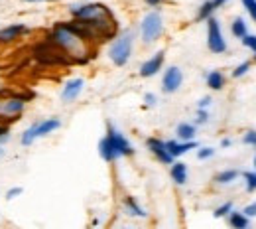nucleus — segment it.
I'll use <instances>...</instances> for the list:
<instances>
[{
    "label": "nucleus",
    "instance_id": "obj_1",
    "mask_svg": "<svg viewBox=\"0 0 256 229\" xmlns=\"http://www.w3.org/2000/svg\"><path fill=\"white\" fill-rule=\"evenodd\" d=\"M71 14L75 16V22H79L91 38H110L114 34V18L110 10L102 4L71 6Z\"/></svg>",
    "mask_w": 256,
    "mask_h": 229
},
{
    "label": "nucleus",
    "instance_id": "obj_2",
    "mask_svg": "<svg viewBox=\"0 0 256 229\" xmlns=\"http://www.w3.org/2000/svg\"><path fill=\"white\" fill-rule=\"evenodd\" d=\"M132 44H134V34L132 32H124L112 42V46L108 50V58L114 66H126L130 56H132Z\"/></svg>",
    "mask_w": 256,
    "mask_h": 229
},
{
    "label": "nucleus",
    "instance_id": "obj_3",
    "mask_svg": "<svg viewBox=\"0 0 256 229\" xmlns=\"http://www.w3.org/2000/svg\"><path fill=\"white\" fill-rule=\"evenodd\" d=\"M60 127H62V121H60L58 117L44 119V121H40V123H34L32 127H28L26 131L22 132L20 142H22L24 146H30V144H34L36 138H40V136H48V134H52L54 131H58Z\"/></svg>",
    "mask_w": 256,
    "mask_h": 229
},
{
    "label": "nucleus",
    "instance_id": "obj_4",
    "mask_svg": "<svg viewBox=\"0 0 256 229\" xmlns=\"http://www.w3.org/2000/svg\"><path fill=\"white\" fill-rule=\"evenodd\" d=\"M164 32V20H162L160 12H148L140 24V34H142V40L144 44H152L156 42Z\"/></svg>",
    "mask_w": 256,
    "mask_h": 229
},
{
    "label": "nucleus",
    "instance_id": "obj_5",
    "mask_svg": "<svg viewBox=\"0 0 256 229\" xmlns=\"http://www.w3.org/2000/svg\"><path fill=\"white\" fill-rule=\"evenodd\" d=\"M26 111V99L22 97H8L0 99V123L6 125L8 121H18L22 113Z\"/></svg>",
    "mask_w": 256,
    "mask_h": 229
},
{
    "label": "nucleus",
    "instance_id": "obj_6",
    "mask_svg": "<svg viewBox=\"0 0 256 229\" xmlns=\"http://www.w3.org/2000/svg\"><path fill=\"white\" fill-rule=\"evenodd\" d=\"M207 46L213 54H224L226 52V42H224L223 32H221V26L213 16L207 20Z\"/></svg>",
    "mask_w": 256,
    "mask_h": 229
},
{
    "label": "nucleus",
    "instance_id": "obj_7",
    "mask_svg": "<svg viewBox=\"0 0 256 229\" xmlns=\"http://www.w3.org/2000/svg\"><path fill=\"white\" fill-rule=\"evenodd\" d=\"M106 138H108V142L112 144V148L116 150L118 158H120V156H130V154L134 152V148H132V144L128 142L126 136L118 131V129H114L112 125L106 127Z\"/></svg>",
    "mask_w": 256,
    "mask_h": 229
},
{
    "label": "nucleus",
    "instance_id": "obj_8",
    "mask_svg": "<svg viewBox=\"0 0 256 229\" xmlns=\"http://www.w3.org/2000/svg\"><path fill=\"white\" fill-rule=\"evenodd\" d=\"M182 83H184L182 69L176 66L168 67L166 73H164V77H162V89H164V93H176L182 87Z\"/></svg>",
    "mask_w": 256,
    "mask_h": 229
},
{
    "label": "nucleus",
    "instance_id": "obj_9",
    "mask_svg": "<svg viewBox=\"0 0 256 229\" xmlns=\"http://www.w3.org/2000/svg\"><path fill=\"white\" fill-rule=\"evenodd\" d=\"M146 144H148V148H150V152L160 160L162 164H174V156L168 152V148H166V142L160 140V138H148L146 140Z\"/></svg>",
    "mask_w": 256,
    "mask_h": 229
},
{
    "label": "nucleus",
    "instance_id": "obj_10",
    "mask_svg": "<svg viewBox=\"0 0 256 229\" xmlns=\"http://www.w3.org/2000/svg\"><path fill=\"white\" fill-rule=\"evenodd\" d=\"M24 34H28L26 24H10L6 28H0V44H10L16 42L18 38H22Z\"/></svg>",
    "mask_w": 256,
    "mask_h": 229
},
{
    "label": "nucleus",
    "instance_id": "obj_11",
    "mask_svg": "<svg viewBox=\"0 0 256 229\" xmlns=\"http://www.w3.org/2000/svg\"><path fill=\"white\" fill-rule=\"evenodd\" d=\"M164 56H166L164 52H158V54H154L148 62H144L142 67H140V75H142V77H152V75H156L162 69V66H164Z\"/></svg>",
    "mask_w": 256,
    "mask_h": 229
},
{
    "label": "nucleus",
    "instance_id": "obj_12",
    "mask_svg": "<svg viewBox=\"0 0 256 229\" xmlns=\"http://www.w3.org/2000/svg\"><path fill=\"white\" fill-rule=\"evenodd\" d=\"M83 85H85V81H83L81 77L67 81V83H65V87H64V91H62V99H64L65 103H71V101H75V99L81 95V91H83Z\"/></svg>",
    "mask_w": 256,
    "mask_h": 229
},
{
    "label": "nucleus",
    "instance_id": "obj_13",
    "mask_svg": "<svg viewBox=\"0 0 256 229\" xmlns=\"http://www.w3.org/2000/svg\"><path fill=\"white\" fill-rule=\"evenodd\" d=\"M197 146V142L195 140H190V142H180V140H168L166 142V148H168V152L174 156V158H178V156H182V154H186V152H190Z\"/></svg>",
    "mask_w": 256,
    "mask_h": 229
},
{
    "label": "nucleus",
    "instance_id": "obj_14",
    "mask_svg": "<svg viewBox=\"0 0 256 229\" xmlns=\"http://www.w3.org/2000/svg\"><path fill=\"white\" fill-rule=\"evenodd\" d=\"M172 180L176 182V184H180V186H184L186 182H188V164L184 162H174L172 164Z\"/></svg>",
    "mask_w": 256,
    "mask_h": 229
},
{
    "label": "nucleus",
    "instance_id": "obj_15",
    "mask_svg": "<svg viewBox=\"0 0 256 229\" xmlns=\"http://www.w3.org/2000/svg\"><path fill=\"white\" fill-rule=\"evenodd\" d=\"M98 152H100V156H102V160H106V162H114L116 158H118V154H116V150L112 148V144L108 142V138L104 136L100 142H98Z\"/></svg>",
    "mask_w": 256,
    "mask_h": 229
},
{
    "label": "nucleus",
    "instance_id": "obj_16",
    "mask_svg": "<svg viewBox=\"0 0 256 229\" xmlns=\"http://www.w3.org/2000/svg\"><path fill=\"white\" fill-rule=\"evenodd\" d=\"M228 223L232 229H248V217L242 211H230L228 213Z\"/></svg>",
    "mask_w": 256,
    "mask_h": 229
},
{
    "label": "nucleus",
    "instance_id": "obj_17",
    "mask_svg": "<svg viewBox=\"0 0 256 229\" xmlns=\"http://www.w3.org/2000/svg\"><path fill=\"white\" fill-rule=\"evenodd\" d=\"M124 209L128 211V215H136V217H146V211L144 207L134 199L132 196L124 197Z\"/></svg>",
    "mask_w": 256,
    "mask_h": 229
},
{
    "label": "nucleus",
    "instance_id": "obj_18",
    "mask_svg": "<svg viewBox=\"0 0 256 229\" xmlns=\"http://www.w3.org/2000/svg\"><path fill=\"white\" fill-rule=\"evenodd\" d=\"M176 134H178V138H180L182 142H190V140H193V138H195V125L182 123V125L178 127Z\"/></svg>",
    "mask_w": 256,
    "mask_h": 229
},
{
    "label": "nucleus",
    "instance_id": "obj_19",
    "mask_svg": "<svg viewBox=\"0 0 256 229\" xmlns=\"http://www.w3.org/2000/svg\"><path fill=\"white\" fill-rule=\"evenodd\" d=\"M207 85H209L213 91L223 89V85H224L223 73H221V71H209V75H207Z\"/></svg>",
    "mask_w": 256,
    "mask_h": 229
},
{
    "label": "nucleus",
    "instance_id": "obj_20",
    "mask_svg": "<svg viewBox=\"0 0 256 229\" xmlns=\"http://www.w3.org/2000/svg\"><path fill=\"white\" fill-rule=\"evenodd\" d=\"M215 10H217V8H215L213 0L203 2V4H201V8H199V12H197V20H209V18H211V14H213Z\"/></svg>",
    "mask_w": 256,
    "mask_h": 229
},
{
    "label": "nucleus",
    "instance_id": "obj_21",
    "mask_svg": "<svg viewBox=\"0 0 256 229\" xmlns=\"http://www.w3.org/2000/svg\"><path fill=\"white\" fill-rule=\"evenodd\" d=\"M238 178V172L236 170H223V172H219L217 176H215V182L217 184H230V182H234Z\"/></svg>",
    "mask_w": 256,
    "mask_h": 229
},
{
    "label": "nucleus",
    "instance_id": "obj_22",
    "mask_svg": "<svg viewBox=\"0 0 256 229\" xmlns=\"http://www.w3.org/2000/svg\"><path fill=\"white\" fill-rule=\"evenodd\" d=\"M230 32L234 38H244L246 36V22L242 20V18H236L234 22H232V26H230Z\"/></svg>",
    "mask_w": 256,
    "mask_h": 229
},
{
    "label": "nucleus",
    "instance_id": "obj_23",
    "mask_svg": "<svg viewBox=\"0 0 256 229\" xmlns=\"http://www.w3.org/2000/svg\"><path fill=\"white\" fill-rule=\"evenodd\" d=\"M230 211H232V203H230V201H226V203L219 205V207L213 211V215H215V217H224V215H228Z\"/></svg>",
    "mask_w": 256,
    "mask_h": 229
},
{
    "label": "nucleus",
    "instance_id": "obj_24",
    "mask_svg": "<svg viewBox=\"0 0 256 229\" xmlns=\"http://www.w3.org/2000/svg\"><path fill=\"white\" fill-rule=\"evenodd\" d=\"M244 180H246V190L254 192L256 190V172H244Z\"/></svg>",
    "mask_w": 256,
    "mask_h": 229
},
{
    "label": "nucleus",
    "instance_id": "obj_25",
    "mask_svg": "<svg viewBox=\"0 0 256 229\" xmlns=\"http://www.w3.org/2000/svg\"><path fill=\"white\" fill-rule=\"evenodd\" d=\"M246 71H250V62H242L238 67H234L232 77H242V75H246Z\"/></svg>",
    "mask_w": 256,
    "mask_h": 229
},
{
    "label": "nucleus",
    "instance_id": "obj_26",
    "mask_svg": "<svg viewBox=\"0 0 256 229\" xmlns=\"http://www.w3.org/2000/svg\"><path fill=\"white\" fill-rule=\"evenodd\" d=\"M242 4L246 8V12L250 14V18L256 22V0H242Z\"/></svg>",
    "mask_w": 256,
    "mask_h": 229
},
{
    "label": "nucleus",
    "instance_id": "obj_27",
    "mask_svg": "<svg viewBox=\"0 0 256 229\" xmlns=\"http://www.w3.org/2000/svg\"><path fill=\"white\" fill-rule=\"evenodd\" d=\"M242 44H244L246 48H250V50L256 54V36H252V34H246V36L242 38Z\"/></svg>",
    "mask_w": 256,
    "mask_h": 229
},
{
    "label": "nucleus",
    "instance_id": "obj_28",
    "mask_svg": "<svg viewBox=\"0 0 256 229\" xmlns=\"http://www.w3.org/2000/svg\"><path fill=\"white\" fill-rule=\"evenodd\" d=\"M213 154H215L213 148H201V150H197V158H199V160H207V158H211Z\"/></svg>",
    "mask_w": 256,
    "mask_h": 229
},
{
    "label": "nucleus",
    "instance_id": "obj_29",
    "mask_svg": "<svg viewBox=\"0 0 256 229\" xmlns=\"http://www.w3.org/2000/svg\"><path fill=\"white\" fill-rule=\"evenodd\" d=\"M195 121H197V125H205V123L209 121L207 111H205V109H199V111H197V119H195Z\"/></svg>",
    "mask_w": 256,
    "mask_h": 229
},
{
    "label": "nucleus",
    "instance_id": "obj_30",
    "mask_svg": "<svg viewBox=\"0 0 256 229\" xmlns=\"http://www.w3.org/2000/svg\"><path fill=\"white\" fill-rule=\"evenodd\" d=\"M244 144H250V146H256V131H248L244 134Z\"/></svg>",
    "mask_w": 256,
    "mask_h": 229
},
{
    "label": "nucleus",
    "instance_id": "obj_31",
    "mask_svg": "<svg viewBox=\"0 0 256 229\" xmlns=\"http://www.w3.org/2000/svg\"><path fill=\"white\" fill-rule=\"evenodd\" d=\"M246 217H256V201H252V203H248L246 207H244V211H242Z\"/></svg>",
    "mask_w": 256,
    "mask_h": 229
},
{
    "label": "nucleus",
    "instance_id": "obj_32",
    "mask_svg": "<svg viewBox=\"0 0 256 229\" xmlns=\"http://www.w3.org/2000/svg\"><path fill=\"white\" fill-rule=\"evenodd\" d=\"M10 138V129H8V125H2L0 123V142H4V140H8Z\"/></svg>",
    "mask_w": 256,
    "mask_h": 229
},
{
    "label": "nucleus",
    "instance_id": "obj_33",
    "mask_svg": "<svg viewBox=\"0 0 256 229\" xmlns=\"http://www.w3.org/2000/svg\"><path fill=\"white\" fill-rule=\"evenodd\" d=\"M20 194H22V188H12V190H8L6 197H8V199H14L16 196H20Z\"/></svg>",
    "mask_w": 256,
    "mask_h": 229
},
{
    "label": "nucleus",
    "instance_id": "obj_34",
    "mask_svg": "<svg viewBox=\"0 0 256 229\" xmlns=\"http://www.w3.org/2000/svg\"><path fill=\"white\" fill-rule=\"evenodd\" d=\"M144 101H146L148 107H154V105H156V95H154V93H146Z\"/></svg>",
    "mask_w": 256,
    "mask_h": 229
},
{
    "label": "nucleus",
    "instance_id": "obj_35",
    "mask_svg": "<svg viewBox=\"0 0 256 229\" xmlns=\"http://www.w3.org/2000/svg\"><path fill=\"white\" fill-rule=\"evenodd\" d=\"M211 105V97H203L199 101V109H207Z\"/></svg>",
    "mask_w": 256,
    "mask_h": 229
},
{
    "label": "nucleus",
    "instance_id": "obj_36",
    "mask_svg": "<svg viewBox=\"0 0 256 229\" xmlns=\"http://www.w3.org/2000/svg\"><path fill=\"white\" fill-rule=\"evenodd\" d=\"M160 2H162V0H146V4H148V6H152V8L160 6Z\"/></svg>",
    "mask_w": 256,
    "mask_h": 229
},
{
    "label": "nucleus",
    "instance_id": "obj_37",
    "mask_svg": "<svg viewBox=\"0 0 256 229\" xmlns=\"http://www.w3.org/2000/svg\"><path fill=\"white\" fill-rule=\"evenodd\" d=\"M224 2H228V0H213V4H215V8H221Z\"/></svg>",
    "mask_w": 256,
    "mask_h": 229
},
{
    "label": "nucleus",
    "instance_id": "obj_38",
    "mask_svg": "<svg viewBox=\"0 0 256 229\" xmlns=\"http://www.w3.org/2000/svg\"><path fill=\"white\" fill-rule=\"evenodd\" d=\"M221 144H223V146H230V138H224Z\"/></svg>",
    "mask_w": 256,
    "mask_h": 229
},
{
    "label": "nucleus",
    "instance_id": "obj_39",
    "mask_svg": "<svg viewBox=\"0 0 256 229\" xmlns=\"http://www.w3.org/2000/svg\"><path fill=\"white\" fill-rule=\"evenodd\" d=\"M2 158H4V148L0 146V160H2Z\"/></svg>",
    "mask_w": 256,
    "mask_h": 229
},
{
    "label": "nucleus",
    "instance_id": "obj_40",
    "mask_svg": "<svg viewBox=\"0 0 256 229\" xmlns=\"http://www.w3.org/2000/svg\"><path fill=\"white\" fill-rule=\"evenodd\" d=\"M26 2H44V0H26Z\"/></svg>",
    "mask_w": 256,
    "mask_h": 229
},
{
    "label": "nucleus",
    "instance_id": "obj_41",
    "mask_svg": "<svg viewBox=\"0 0 256 229\" xmlns=\"http://www.w3.org/2000/svg\"><path fill=\"white\" fill-rule=\"evenodd\" d=\"M2 91H4V89H2V85H0V93H2Z\"/></svg>",
    "mask_w": 256,
    "mask_h": 229
},
{
    "label": "nucleus",
    "instance_id": "obj_42",
    "mask_svg": "<svg viewBox=\"0 0 256 229\" xmlns=\"http://www.w3.org/2000/svg\"><path fill=\"white\" fill-rule=\"evenodd\" d=\"M254 168H256V158H254Z\"/></svg>",
    "mask_w": 256,
    "mask_h": 229
}]
</instances>
